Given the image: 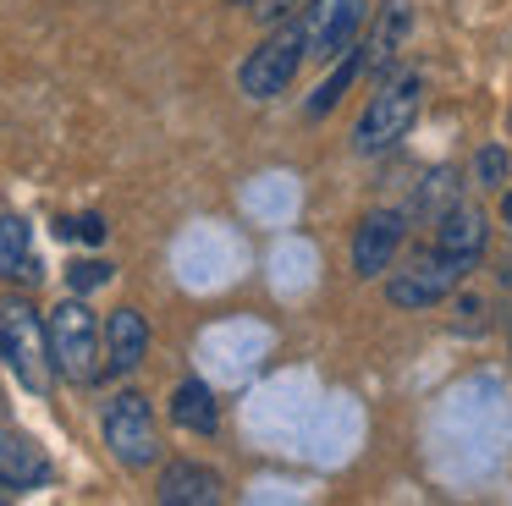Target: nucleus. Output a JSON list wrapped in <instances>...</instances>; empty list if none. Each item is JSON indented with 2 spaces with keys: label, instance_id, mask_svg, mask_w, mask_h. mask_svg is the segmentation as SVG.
<instances>
[{
  "label": "nucleus",
  "instance_id": "obj_1",
  "mask_svg": "<svg viewBox=\"0 0 512 506\" xmlns=\"http://www.w3.org/2000/svg\"><path fill=\"white\" fill-rule=\"evenodd\" d=\"M419 99H424V72H397L391 83L375 88V99L364 105V116H358L353 127V149L358 154H386L391 143H402L413 132V121H419Z\"/></svg>",
  "mask_w": 512,
  "mask_h": 506
},
{
  "label": "nucleus",
  "instance_id": "obj_2",
  "mask_svg": "<svg viewBox=\"0 0 512 506\" xmlns=\"http://www.w3.org/2000/svg\"><path fill=\"white\" fill-rule=\"evenodd\" d=\"M303 55H309V39H303V17L281 22L276 33H270L259 50H248V61L237 66V88H243L248 99H276L292 88V77H298Z\"/></svg>",
  "mask_w": 512,
  "mask_h": 506
},
{
  "label": "nucleus",
  "instance_id": "obj_3",
  "mask_svg": "<svg viewBox=\"0 0 512 506\" xmlns=\"http://www.w3.org/2000/svg\"><path fill=\"white\" fill-rule=\"evenodd\" d=\"M0 358L12 363V374L28 391L50 385V330L39 325V314L28 303H0Z\"/></svg>",
  "mask_w": 512,
  "mask_h": 506
},
{
  "label": "nucleus",
  "instance_id": "obj_4",
  "mask_svg": "<svg viewBox=\"0 0 512 506\" xmlns=\"http://www.w3.org/2000/svg\"><path fill=\"white\" fill-rule=\"evenodd\" d=\"M100 429H105V446H111V457L122 462V468H149V462H160L155 413H149V402L138 391L111 396L105 413H100Z\"/></svg>",
  "mask_w": 512,
  "mask_h": 506
},
{
  "label": "nucleus",
  "instance_id": "obj_5",
  "mask_svg": "<svg viewBox=\"0 0 512 506\" xmlns=\"http://www.w3.org/2000/svg\"><path fill=\"white\" fill-rule=\"evenodd\" d=\"M50 358H56V369L67 374V380L89 385L94 374H100V325H94V314L78 303V297H67V303L50 314Z\"/></svg>",
  "mask_w": 512,
  "mask_h": 506
},
{
  "label": "nucleus",
  "instance_id": "obj_6",
  "mask_svg": "<svg viewBox=\"0 0 512 506\" xmlns=\"http://www.w3.org/2000/svg\"><path fill=\"white\" fill-rule=\"evenodd\" d=\"M369 0H309L303 11V39H309L314 61H336L358 44V28H364Z\"/></svg>",
  "mask_w": 512,
  "mask_h": 506
},
{
  "label": "nucleus",
  "instance_id": "obj_7",
  "mask_svg": "<svg viewBox=\"0 0 512 506\" xmlns=\"http://www.w3.org/2000/svg\"><path fill=\"white\" fill-rule=\"evenodd\" d=\"M457 264L452 259H441V253H419V259L408 264V270H397L386 281V297L397 308H435V303H446V297L457 292Z\"/></svg>",
  "mask_w": 512,
  "mask_h": 506
},
{
  "label": "nucleus",
  "instance_id": "obj_8",
  "mask_svg": "<svg viewBox=\"0 0 512 506\" xmlns=\"http://www.w3.org/2000/svg\"><path fill=\"white\" fill-rule=\"evenodd\" d=\"M485 242H490L485 209H474L468 198H463V204H452L441 220H435V253L452 259L457 270H474V264L485 259Z\"/></svg>",
  "mask_w": 512,
  "mask_h": 506
},
{
  "label": "nucleus",
  "instance_id": "obj_9",
  "mask_svg": "<svg viewBox=\"0 0 512 506\" xmlns=\"http://www.w3.org/2000/svg\"><path fill=\"white\" fill-rule=\"evenodd\" d=\"M402 237H408V215H402V209H380V215H369L364 226H358V237H353V270L358 275L391 270Z\"/></svg>",
  "mask_w": 512,
  "mask_h": 506
},
{
  "label": "nucleus",
  "instance_id": "obj_10",
  "mask_svg": "<svg viewBox=\"0 0 512 506\" xmlns=\"http://www.w3.org/2000/svg\"><path fill=\"white\" fill-rule=\"evenodd\" d=\"M39 484H50V457L28 435L0 429V490L28 495V490H39Z\"/></svg>",
  "mask_w": 512,
  "mask_h": 506
},
{
  "label": "nucleus",
  "instance_id": "obj_11",
  "mask_svg": "<svg viewBox=\"0 0 512 506\" xmlns=\"http://www.w3.org/2000/svg\"><path fill=\"white\" fill-rule=\"evenodd\" d=\"M160 506H215L221 501V473L204 462H171L155 484Z\"/></svg>",
  "mask_w": 512,
  "mask_h": 506
},
{
  "label": "nucleus",
  "instance_id": "obj_12",
  "mask_svg": "<svg viewBox=\"0 0 512 506\" xmlns=\"http://www.w3.org/2000/svg\"><path fill=\"white\" fill-rule=\"evenodd\" d=\"M149 352V325L138 308H116L111 319H105V369L111 374H133L138 363H144Z\"/></svg>",
  "mask_w": 512,
  "mask_h": 506
},
{
  "label": "nucleus",
  "instance_id": "obj_13",
  "mask_svg": "<svg viewBox=\"0 0 512 506\" xmlns=\"http://www.w3.org/2000/svg\"><path fill=\"white\" fill-rule=\"evenodd\" d=\"M408 28H413V6L408 0H386V6H380V22L369 28V44H364V72H375V77L386 72V66L397 61Z\"/></svg>",
  "mask_w": 512,
  "mask_h": 506
},
{
  "label": "nucleus",
  "instance_id": "obj_14",
  "mask_svg": "<svg viewBox=\"0 0 512 506\" xmlns=\"http://www.w3.org/2000/svg\"><path fill=\"white\" fill-rule=\"evenodd\" d=\"M171 418H177L182 429H193V435H215V429H221L215 391L204 380H182L177 391H171Z\"/></svg>",
  "mask_w": 512,
  "mask_h": 506
},
{
  "label": "nucleus",
  "instance_id": "obj_15",
  "mask_svg": "<svg viewBox=\"0 0 512 506\" xmlns=\"http://www.w3.org/2000/svg\"><path fill=\"white\" fill-rule=\"evenodd\" d=\"M0 275L6 281H34V237H28V220L6 215L0 220Z\"/></svg>",
  "mask_w": 512,
  "mask_h": 506
},
{
  "label": "nucleus",
  "instance_id": "obj_16",
  "mask_svg": "<svg viewBox=\"0 0 512 506\" xmlns=\"http://www.w3.org/2000/svg\"><path fill=\"white\" fill-rule=\"evenodd\" d=\"M452 204H463V182H457V171L435 165V171L419 182V193H413V215H419V220H441Z\"/></svg>",
  "mask_w": 512,
  "mask_h": 506
},
{
  "label": "nucleus",
  "instance_id": "obj_17",
  "mask_svg": "<svg viewBox=\"0 0 512 506\" xmlns=\"http://www.w3.org/2000/svg\"><path fill=\"white\" fill-rule=\"evenodd\" d=\"M358 72H364V50H347V55H342V66H336V72L325 77L320 88H314V99H309V116H325V110H331L336 99H342V88L353 83Z\"/></svg>",
  "mask_w": 512,
  "mask_h": 506
},
{
  "label": "nucleus",
  "instance_id": "obj_18",
  "mask_svg": "<svg viewBox=\"0 0 512 506\" xmlns=\"http://www.w3.org/2000/svg\"><path fill=\"white\" fill-rule=\"evenodd\" d=\"M468 182L485 187V193H496V187L512 182V154L496 149V143H485V149L474 154V165H468Z\"/></svg>",
  "mask_w": 512,
  "mask_h": 506
},
{
  "label": "nucleus",
  "instance_id": "obj_19",
  "mask_svg": "<svg viewBox=\"0 0 512 506\" xmlns=\"http://www.w3.org/2000/svg\"><path fill=\"white\" fill-rule=\"evenodd\" d=\"M309 11V0H254V17L265 22V28H281V22L303 17Z\"/></svg>",
  "mask_w": 512,
  "mask_h": 506
},
{
  "label": "nucleus",
  "instance_id": "obj_20",
  "mask_svg": "<svg viewBox=\"0 0 512 506\" xmlns=\"http://www.w3.org/2000/svg\"><path fill=\"white\" fill-rule=\"evenodd\" d=\"M67 281H72V292H94V286L111 281V264H100V259H78V264L67 270Z\"/></svg>",
  "mask_w": 512,
  "mask_h": 506
},
{
  "label": "nucleus",
  "instance_id": "obj_21",
  "mask_svg": "<svg viewBox=\"0 0 512 506\" xmlns=\"http://www.w3.org/2000/svg\"><path fill=\"white\" fill-rule=\"evenodd\" d=\"M61 237H78V242H105V220L100 215H78V220H61Z\"/></svg>",
  "mask_w": 512,
  "mask_h": 506
},
{
  "label": "nucleus",
  "instance_id": "obj_22",
  "mask_svg": "<svg viewBox=\"0 0 512 506\" xmlns=\"http://www.w3.org/2000/svg\"><path fill=\"white\" fill-rule=\"evenodd\" d=\"M457 330H474V336H479V330H485V319H479V314H485V303H479V297L474 292H463V297H457Z\"/></svg>",
  "mask_w": 512,
  "mask_h": 506
},
{
  "label": "nucleus",
  "instance_id": "obj_23",
  "mask_svg": "<svg viewBox=\"0 0 512 506\" xmlns=\"http://www.w3.org/2000/svg\"><path fill=\"white\" fill-rule=\"evenodd\" d=\"M496 275H501V286H507V292H512V253H507V259H501V270H496Z\"/></svg>",
  "mask_w": 512,
  "mask_h": 506
},
{
  "label": "nucleus",
  "instance_id": "obj_24",
  "mask_svg": "<svg viewBox=\"0 0 512 506\" xmlns=\"http://www.w3.org/2000/svg\"><path fill=\"white\" fill-rule=\"evenodd\" d=\"M501 220H507V226H512V193L501 198Z\"/></svg>",
  "mask_w": 512,
  "mask_h": 506
},
{
  "label": "nucleus",
  "instance_id": "obj_25",
  "mask_svg": "<svg viewBox=\"0 0 512 506\" xmlns=\"http://www.w3.org/2000/svg\"><path fill=\"white\" fill-rule=\"evenodd\" d=\"M507 132H512V105H507Z\"/></svg>",
  "mask_w": 512,
  "mask_h": 506
},
{
  "label": "nucleus",
  "instance_id": "obj_26",
  "mask_svg": "<svg viewBox=\"0 0 512 506\" xmlns=\"http://www.w3.org/2000/svg\"><path fill=\"white\" fill-rule=\"evenodd\" d=\"M0 501H6V490H0Z\"/></svg>",
  "mask_w": 512,
  "mask_h": 506
},
{
  "label": "nucleus",
  "instance_id": "obj_27",
  "mask_svg": "<svg viewBox=\"0 0 512 506\" xmlns=\"http://www.w3.org/2000/svg\"><path fill=\"white\" fill-rule=\"evenodd\" d=\"M237 6H243V0H237Z\"/></svg>",
  "mask_w": 512,
  "mask_h": 506
},
{
  "label": "nucleus",
  "instance_id": "obj_28",
  "mask_svg": "<svg viewBox=\"0 0 512 506\" xmlns=\"http://www.w3.org/2000/svg\"><path fill=\"white\" fill-rule=\"evenodd\" d=\"M507 336H512V330H507Z\"/></svg>",
  "mask_w": 512,
  "mask_h": 506
}]
</instances>
